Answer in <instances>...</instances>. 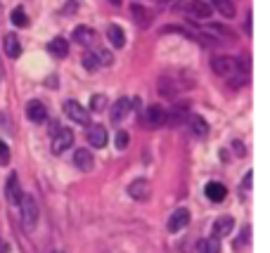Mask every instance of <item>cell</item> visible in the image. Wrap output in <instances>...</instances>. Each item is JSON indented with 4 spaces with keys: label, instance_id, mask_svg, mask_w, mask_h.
Masks as SVG:
<instances>
[{
    "label": "cell",
    "instance_id": "6da1fadb",
    "mask_svg": "<svg viewBox=\"0 0 270 253\" xmlns=\"http://www.w3.org/2000/svg\"><path fill=\"white\" fill-rule=\"evenodd\" d=\"M19 211H21V225L24 230H36L38 225V218H41V211H38V204L31 194H21V201H19Z\"/></svg>",
    "mask_w": 270,
    "mask_h": 253
},
{
    "label": "cell",
    "instance_id": "7a4b0ae2",
    "mask_svg": "<svg viewBox=\"0 0 270 253\" xmlns=\"http://www.w3.org/2000/svg\"><path fill=\"white\" fill-rule=\"evenodd\" d=\"M64 114L71 118V121H76L81 125H90V109H85L81 102L76 100H67L64 102Z\"/></svg>",
    "mask_w": 270,
    "mask_h": 253
},
{
    "label": "cell",
    "instance_id": "3957f363",
    "mask_svg": "<svg viewBox=\"0 0 270 253\" xmlns=\"http://www.w3.org/2000/svg\"><path fill=\"white\" fill-rule=\"evenodd\" d=\"M74 144V133L69 128H57V133H52V154H62Z\"/></svg>",
    "mask_w": 270,
    "mask_h": 253
},
{
    "label": "cell",
    "instance_id": "277c9868",
    "mask_svg": "<svg viewBox=\"0 0 270 253\" xmlns=\"http://www.w3.org/2000/svg\"><path fill=\"white\" fill-rule=\"evenodd\" d=\"M211 71L216 76H230V74H237V64L232 57L218 55V57H211Z\"/></svg>",
    "mask_w": 270,
    "mask_h": 253
},
{
    "label": "cell",
    "instance_id": "5b68a950",
    "mask_svg": "<svg viewBox=\"0 0 270 253\" xmlns=\"http://www.w3.org/2000/svg\"><path fill=\"white\" fill-rule=\"evenodd\" d=\"M128 194H131L135 201H147V199L152 197V185H149V180H145V178L133 180L131 185H128Z\"/></svg>",
    "mask_w": 270,
    "mask_h": 253
},
{
    "label": "cell",
    "instance_id": "8992f818",
    "mask_svg": "<svg viewBox=\"0 0 270 253\" xmlns=\"http://www.w3.org/2000/svg\"><path fill=\"white\" fill-rule=\"evenodd\" d=\"M131 14H133V21H135V26L138 28H147L154 21L152 10H147L145 5H138V3H133L131 5Z\"/></svg>",
    "mask_w": 270,
    "mask_h": 253
},
{
    "label": "cell",
    "instance_id": "52a82bcc",
    "mask_svg": "<svg viewBox=\"0 0 270 253\" xmlns=\"http://www.w3.org/2000/svg\"><path fill=\"white\" fill-rule=\"evenodd\" d=\"M21 185H19V178H17V173H12L10 178H7V185H5V199H7V204H12V206H19L21 201Z\"/></svg>",
    "mask_w": 270,
    "mask_h": 253
},
{
    "label": "cell",
    "instance_id": "ba28073f",
    "mask_svg": "<svg viewBox=\"0 0 270 253\" xmlns=\"http://www.w3.org/2000/svg\"><path fill=\"white\" fill-rule=\"evenodd\" d=\"M128 111H131V100H128V97H118L116 102L111 104V109H109L111 123H121Z\"/></svg>",
    "mask_w": 270,
    "mask_h": 253
},
{
    "label": "cell",
    "instance_id": "9c48e42d",
    "mask_svg": "<svg viewBox=\"0 0 270 253\" xmlns=\"http://www.w3.org/2000/svg\"><path fill=\"white\" fill-rule=\"evenodd\" d=\"M190 225V211L187 208H178V211L168 218V232H180Z\"/></svg>",
    "mask_w": 270,
    "mask_h": 253
},
{
    "label": "cell",
    "instance_id": "30bf717a",
    "mask_svg": "<svg viewBox=\"0 0 270 253\" xmlns=\"http://www.w3.org/2000/svg\"><path fill=\"white\" fill-rule=\"evenodd\" d=\"M235 230V218H230V215H223V218H218L214 223V227H211V237H228L230 232Z\"/></svg>",
    "mask_w": 270,
    "mask_h": 253
},
{
    "label": "cell",
    "instance_id": "8fae6325",
    "mask_svg": "<svg viewBox=\"0 0 270 253\" xmlns=\"http://www.w3.org/2000/svg\"><path fill=\"white\" fill-rule=\"evenodd\" d=\"M190 116V104L183 102V104H175L173 109H171V114H166V123L168 125H180V123H185V118Z\"/></svg>",
    "mask_w": 270,
    "mask_h": 253
},
{
    "label": "cell",
    "instance_id": "7c38bea8",
    "mask_svg": "<svg viewBox=\"0 0 270 253\" xmlns=\"http://www.w3.org/2000/svg\"><path fill=\"white\" fill-rule=\"evenodd\" d=\"M185 10L190 14H194L197 19H208V17L214 14V7L208 5V3H204V0H192V3H187Z\"/></svg>",
    "mask_w": 270,
    "mask_h": 253
},
{
    "label": "cell",
    "instance_id": "4fadbf2b",
    "mask_svg": "<svg viewBox=\"0 0 270 253\" xmlns=\"http://www.w3.org/2000/svg\"><path fill=\"white\" fill-rule=\"evenodd\" d=\"M74 164H76L78 171H83V173H90L93 171V166H95V159H93V154H90L88 149H76L74 151Z\"/></svg>",
    "mask_w": 270,
    "mask_h": 253
},
{
    "label": "cell",
    "instance_id": "5bb4252c",
    "mask_svg": "<svg viewBox=\"0 0 270 253\" xmlns=\"http://www.w3.org/2000/svg\"><path fill=\"white\" fill-rule=\"evenodd\" d=\"M26 116L34 121V123H43L45 118H48V109H45V104L38 102V100H31L26 104Z\"/></svg>",
    "mask_w": 270,
    "mask_h": 253
},
{
    "label": "cell",
    "instance_id": "9a60e30c",
    "mask_svg": "<svg viewBox=\"0 0 270 253\" xmlns=\"http://www.w3.org/2000/svg\"><path fill=\"white\" fill-rule=\"evenodd\" d=\"M204 194H206L208 201H214V204H218V201H223V199L228 197V189H225V185L223 182H208L206 187H204Z\"/></svg>",
    "mask_w": 270,
    "mask_h": 253
},
{
    "label": "cell",
    "instance_id": "2e32d148",
    "mask_svg": "<svg viewBox=\"0 0 270 253\" xmlns=\"http://www.w3.org/2000/svg\"><path fill=\"white\" fill-rule=\"evenodd\" d=\"M147 123L152 125V128L164 125V123H166V109H164V107H159V104L147 107Z\"/></svg>",
    "mask_w": 270,
    "mask_h": 253
},
{
    "label": "cell",
    "instance_id": "e0dca14e",
    "mask_svg": "<svg viewBox=\"0 0 270 253\" xmlns=\"http://www.w3.org/2000/svg\"><path fill=\"white\" fill-rule=\"evenodd\" d=\"M3 48H5V55L10 57V59H17V57L21 55V45H19L17 34H5V38H3Z\"/></svg>",
    "mask_w": 270,
    "mask_h": 253
},
{
    "label": "cell",
    "instance_id": "ac0fdd59",
    "mask_svg": "<svg viewBox=\"0 0 270 253\" xmlns=\"http://www.w3.org/2000/svg\"><path fill=\"white\" fill-rule=\"evenodd\" d=\"M48 52L52 57H59V59H64V57L69 55V41H64L62 36H57V38H52V41L48 43Z\"/></svg>",
    "mask_w": 270,
    "mask_h": 253
},
{
    "label": "cell",
    "instance_id": "d6986e66",
    "mask_svg": "<svg viewBox=\"0 0 270 253\" xmlns=\"http://www.w3.org/2000/svg\"><path fill=\"white\" fill-rule=\"evenodd\" d=\"M88 142L93 144V147H100V149H102L104 144H107V130H104L102 125H90L88 128Z\"/></svg>",
    "mask_w": 270,
    "mask_h": 253
},
{
    "label": "cell",
    "instance_id": "ffe728a7",
    "mask_svg": "<svg viewBox=\"0 0 270 253\" xmlns=\"http://www.w3.org/2000/svg\"><path fill=\"white\" fill-rule=\"evenodd\" d=\"M185 121H187V125H190V133H192V135L201 137V135H206L208 133V123L201 116H197V114H190Z\"/></svg>",
    "mask_w": 270,
    "mask_h": 253
},
{
    "label": "cell",
    "instance_id": "44dd1931",
    "mask_svg": "<svg viewBox=\"0 0 270 253\" xmlns=\"http://www.w3.org/2000/svg\"><path fill=\"white\" fill-rule=\"evenodd\" d=\"M78 45H90V43L95 41V31L90 26H76L74 28V36H71Z\"/></svg>",
    "mask_w": 270,
    "mask_h": 253
},
{
    "label": "cell",
    "instance_id": "7402d4cb",
    "mask_svg": "<svg viewBox=\"0 0 270 253\" xmlns=\"http://www.w3.org/2000/svg\"><path fill=\"white\" fill-rule=\"evenodd\" d=\"M107 38H109V43L114 45V48H124V45H126V34H124V28L116 26V24H111V26L107 28Z\"/></svg>",
    "mask_w": 270,
    "mask_h": 253
},
{
    "label": "cell",
    "instance_id": "603a6c76",
    "mask_svg": "<svg viewBox=\"0 0 270 253\" xmlns=\"http://www.w3.org/2000/svg\"><path fill=\"white\" fill-rule=\"evenodd\" d=\"M214 5L225 19H235V5H232V0H214Z\"/></svg>",
    "mask_w": 270,
    "mask_h": 253
},
{
    "label": "cell",
    "instance_id": "cb8c5ba5",
    "mask_svg": "<svg viewBox=\"0 0 270 253\" xmlns=\"http://www.w3.org/2000/svg\"><path fill=\"white\" fill-rule=\"evenodd\" d=\"M235 64H237V71H239V74H247V76L251 74V57H249V52H242V55L235 59Z\"/></svg>",
    "mask_w": 270,
    "mask_h": 253
},
{
    "label": "cell",
    "instance_id": "d4e9b609",
    "mask_svg": "<svg viewBox=\"0 0 270 253\" xmlns=\"http://www.w3.org/2000/svg\"><path fill=\"white\" fill-rule=\"evenodd\" d=\"M81 64H83L88 71H97L100 69V64H97V57L93 50H88V52H83V57H81Z\"/></svg>",
    "mask_w": 270,
    "mask_h": 253
},
{
    "label": "cell",
    "instance_id": "484cf974",
    "mask_svg": "<svg viewBox=\"0 0 270 253\" xmlns=\"http://www.w3.org/2000/svg\"><path fill=\"white\" fill-rule=\"evenodd\" d=\"M201 253H221V241H218V237H208L206 241H201Z\"/></svg>",
    "mask_w": 270,
    "mask_h": 253
},
{
    "label": "cell",
    "instance_id": "4316f807",
    "mask_svg": "<svg viewBox=\"0 0 270 253\" xmlns=\"http://www.w3.org/2000/svg\"><path fill=\"white\" fill-rule=\"evenodd\" d=\"M12 24L14 26H26L28 24V17L24 12V7H14L12 10Z\"/></svg>",
    "mask_w": 270,
    "mask_h": 253
},
{
    "label": "cell",
    "instance_id": "83f0119b",
    "mask_svg": "<svg viewBox=\"0 0 270 253\" xmlns=\"http://www.w3.org/2000/svg\"><path fill=\"white\" fill-rule=\"evenodd\" d=\"M93 52H95V57H97V64H100V67H109L111 62H114V55H111L109 50H93Z\"/></svg>",
    "mask_w": 270,
    "mask_h": 253
},
{
    "label": "cell",
    "instance_id": "f1b7e54d",
    "mask_svg": "<svg viewBox=\"0 0 270 253\" xmlns=\"http://www.w3.org/2000/svg\"><path fill=\"white\" fill-rule=\"evenodd\" d=\"M208 31H211V34L223 36L225 41H235V36H232V31H230V28H225L223 24H211V26H208Z\"/></svg>",
    "mask_w": 270,
    "mask_h": 253
},
{
    "label": "cell",
    "instance_id": "f546056e",
    "mask_svg": "<svg viewBox=\"0 0 270 253\" xmlns=\"http://www.w3.org/2000/svg\"><path fill=\"white\" fill-rule=\"evenodd\" d=\"M104 107H107V97L104 95H93V100H90V111H102Z\"/></svg>",
    "mask_w": 270,
    "mask_h": 253
},
{
    "label": "cell",
    "instance_id": "4dcf8cb0",
    "mask_svg": "<svg viewBox=\"0 0 270 253\" xmlns=\"http://www.w3.org/2000/svg\"><path fill=\"white\" fill-rule=\"evenodd\" d=\"M249 234H251V227H244L242 234H239V237H237V241H235V248H237V251H242V248L249 244Z\"/></svg>",
    "mask_w": 270,
    "mask_h": 253
},
{
    "label": "cell",
    "instance_id": "1f68e13d",
    "mask_svg": "<svg viewBox=\"0 0 270 253\" xmlns=\"http://www.w3.org/2000/svg\"><path fill=\"white\" fill-rule=\"evenodd\" d=\"M114 144H116V149H126V147H128V133H126V130H118L116 137H114Z\"/></svg>",
    "mask_w": 270,
    "mask_h": 253
},
{
    "label": "cell",
    "instance_id": "d6a6232c",
    "mask_svg": "<svg viewBox=\"0 0 270 253\" xmlns=\"http://www.w3.org/2000/svg\"><path fill=\"white\" fill-rule=\"evenodd\" d=\"M7 161H10V147L0 140V164H7Z\"/></svg>",
    "mask_w": 270,
    "mask_h": 253
},
{
    "label": "cell",
    "instance_id": "836d02e7",
    "mask_svg": "<svg viewBox=\"0 0 270 253\" xmlns=\"http://www.w3.org/2000/svg\"><path fill=\"white\" fill-rule=\"evenodd\" d=\"M232 147V151H235L237 156H247V149H244V142H239V140H235V142L230 144Z\"/></svg>",
    "mask_w": 270,
    "mask_h": 253
},
{
    "label": "cell",
    "instance_id": "e575fe53",
    "mask_svg": "<svg viewBox=\"0 0 270 253\" xmlns=\"http://www.w3.org/2000/svg\"><path fill=\"white\" fill-rule=\"evenodd\" d=\"M251 180H254V175H251V173H247V175H244V182H242V189H249Z\"/></svg>",
    "mask_w": 270,
    "mask_h": 253
},
{
    "label": "cell",
    "instance_id": "d590c367",
    "mask_svg": "<svg viewBox=\"0 0 270 253\" xmlns=\"http://www.w3.org/2000/svg\"><path fill=\"white\" fill-rule=\"evenodd\" d=\"M244 28H247V34H251V12H247V21H244Z\"/></svg>",
    "mask_w": 270,
    "mask_h": 253
},
{
    "label": "cell",
    "instance_id": "8d00e7d4",
    "mask_svg": "<svg viewBox=\"0 0 270 253\" xmlns=\"http://www.w3.org/2000/svg\"><path fill=\"white\" fill-rule=\"evenodd\" d=\"M5 251H7V244H5L3 239H0V253H5Z\"/></svg>",
    "mask_w": 270,
    "mask_h": 253
},
{
    "label": "cell",
    "instance_id": "74e56055",
    "mask_svg": "<svg viewBox=\"0 0 270 253\" xmlns=\"http://www.w3.org/2000/svg\"><path fill=\"white\" fill-rule=\"evenodd\" d=\"M111 5H121V0H109Z\"/></svg>",
    "mask_w": 270,
    "mask_h": 253
},
{
    "label": "cell",
    "instance_id": "f35d334b",
    "mask_svg": "<svg viewBox=\"0 0 270 253\" xmlns=\"http://www.w3.org/2000/svg\"><path fill=\"white\" fill-rule=\"evenodd\" d=\"M0 78H3V67H0Z\"/></svg>",
    "mask_w": 270,
    "mask_h": 253
},
{
    "label": "cell",
    "instance_id": "ab89813d",
    "mask_svg": "<svg viewBox=\"0 0 270 253\" xmlns=\"http://www.w3.org/2000/svg\"><path fill=\"white\" fill-rule=\"evenodd\" d=\"M57 253H59V251H57Z\"/></svg>",
    "mask_w": 270,
    "mask_h": 253
}]
</instances>
